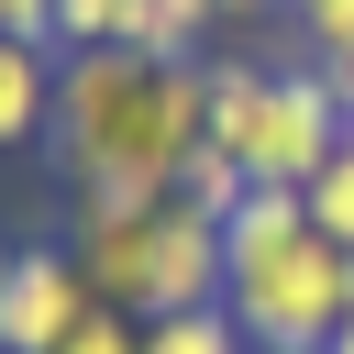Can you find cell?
<instances>
[{"label":"cell","instance_id":"1","mask_svg":"<svg viewBox=\"0 0 354 354\" xmlns=\"http://www.w3.org/2000/svg\"><path fill=\"white\" fill-rule=\"evenodd\" d=\"M210 144V55H55V166L77 188V210H122V199H166L177 166Z\"/></svg>","mask_w":354,"mask_h":354},{"label":"cell","instance_id":"2","mask_svg":"<svg viewBox=\"0 0 354 354\" xmlns=\"http://www.w3.org/2000/svg\"><path fill=\"white\" fill-rule=\"evenodd\" d=\"M354 299V254L332 232H310L299 188H243V210L221 221V310L243 321L254 354H332Z\"/></svg>","mask_w":354,"mask_h":354},{"label":"cell","instance_id":"3","mask_svg":"<svg viewBox=\"0 0 354 354\" xmlns=\"http://www.w3.org/2000/svg\"><path fill=\"white\" fill-rule=\"evenodd\" d=\"M210 144H221L254 188H310V177L354 144V122H343L332 66H310V55H288V66H266V55H210Z\"/></svg>","mask_w":354,"mask_h":354},{"label":"cell","instance_id":"4","mask_svg":"<svg viewBox=\"0 0 354 354\" xmlns=\"http://www.w3.org/2000/svg\"><path fill=\"white\" fill-rule=\"evenodd\" d=\"M77 266L111 310L133 321H166V310H210L221 299V221L188 210L177 188L166 199H122V210H77Z\"/></svg>","mask_w":354,"mask_h":354},{"label":"cell","instance_id":"5","mask_svg":"<svg viewBox=\"0 0 354 354\" xmlns=\"http://www.w3.org/2000/svg\"><path fill=\"white\" fill-rule=\"evenodd\" d=\"M88 310H100V288H88L77 243H22V254H0V354H55Z\"/></svg>","mask_w":354,"mask_h":354},{"label":"cell","instance_id":"6","mask_svg":"<svg viewBox=\"0 0 354 354\" xmlns=\"http://www.w3.org/2000/svg\"><path fill=\"white\" fill-rule=\"evenodd\" d=\"M44 122H55V44L0 33V155H22Z\"/></svg>","mask_w":354,"mask_h":354},{"label":"cell","instance_id":"7","mask_svg":"<svg viewBox=\"0 0 354 354\" xmlns=\"http://www.w3.org/2000/svg\"><path fill=\"white\" fill-rule=\"evenodd\" d=\"M210 33H221V0H122V44H133V55H166V66H177V55H199Z\"/></svg>","mask_w":354,"mask_h":354},{"label":"cell","instance_id":"8","mask_svg":"<svg viewBox=\"0 0 354 354\" xmlns=\"http://www.w3.org/2000/svg\"><path fill=\"white\" fill-rule=\"evenodd\" d=\"M144 354H254V343H243V321L210 299V310H166V321H144Z\"/></svg>","mask_w":354,"mask_h":354},{"label":"cell","instance_id":"9","mask_svg":"<svg viewBox=\"0 0 354 354\" xmlns=\"http://www.w3.org/2000/svg\"><path fill=\"white\" fill-rule=\"evenodd\" d=\"M243 188H254V177H243L221 144H199V155L177 166V199H188V210H210V221H232V210H243Z\"/></svg>","mask_w":354,"mask_h":354},{"label":"cell","instance_id":"10","mask_svg":"<svg viewBox=\"0 0 354 354\" xmlns=\"http://www.w3.org/2000/svg\"><path fill=\"white\" fill-rule=\"evenodd\" d=\"M299 210H310V232H332V243L354 254V144H343V155H332V166L299 188Z\"/></svg>","mask_w":354,"mask_h":354},{"label":"cell","instance_id":"11","mask_svg":"<svg viewBox=\"0 0 354 354\" xmlns=\"http://www.w3.org/2000/svg\"><path fill=\"white\" fill-rule=\"evenodd\" d=\"M44 44H55V55H100V44H122V0H55Z\"/></svg>","mask_w":354,"mask_h":354},{"label":"cell","instance_id":"12","mask_svg":"<svg viewBox=\"0 0 354 354\" xmlns=\"http://www.w3.org/2000/svg\"><path fill=\"white\" fill-rule=\"evenodd\" d=\"M288 33L310 66H332V55H354V0H288Z\"/></svg>","mask_w":354,"mask_h":354},{"label":"cell","instance_id":"13","mask_svg":"<svg viewBox=\"0 0 354 354\" xmlns=\"http://www.w3.org/2000/svg\"><path fill=\"white\" fill-rule=\"evenodd\" d=\"M55 354H144V321H133V310H111V299H100V310H88V321H77V332H66V343H55Z\"/></svg>","mask_w":354,"mask_h":354},{"label":"cell","instance_id":"14","mask_svg":"<svg viewBox=\"0 0 354 354\" xmlns=\"http://www.w3.org/2000/svg\"><path fill=\"white\" fill-rule=\"evenodd\" d=\"M44 22H55V0H0V33H33L44 44Z\"/></svg>","mask_w":354,"mask_h":354},{"label":"cell","instance_id":"15","mask_svg":"<svg viewBox=\"0 0 354 354\" xmlns=\"http://www.w3.org/2000/svg\"><path fill=\"white\" fill-rule=\"evenodd\" d=\"M332 88H343V122H354V55H332Z\"/></svg>","mask_w":354,"mask_h":354},{"label":"cell","instance_id":"16","mask_svg":"<svg viewBox=\"0 0 354 354\" xmlns=\"http://www.w3.org/2000/svg\"><path fill=\"white\" fill-rule=\"evenodd\" d=\"M254 11H288V0H221V22H254Z\"/></svg>","mask_w":354,"mask_h":354},{"label":"cell","instance_id":"17","mask_svg":"<svg viewBox=\"0 0 354 354\" xmlns=\"http://www.w3.org/2000/svg\"><path fill=\"white\" fill-rule=\"evenodd\" d=\"M332 354H354V299H343V332H332Z\"/></svg>","mask_w":354,"mask_h":354}]
</instances>
